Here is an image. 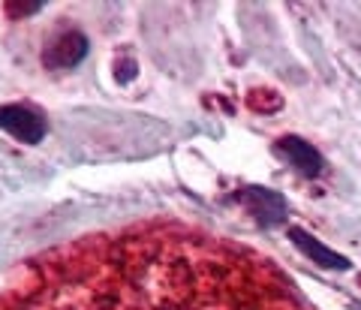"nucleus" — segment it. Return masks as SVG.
I'll use <instances>...</instances> for the list:
<instances>
[{"instance_id":"f257e3e1","label":"nucleus","mask_w":361,"mask_h":310,"mask_svg":"<svg viewBox=\"0 0 361 310\" xmlns=\"http://www.w3.org/2000/svg\"><path fill=\"white\" fill-rule=\"evenodd\" d=\"M235 202H241L247 211H250L253 223L259 229H274L280 223H286L289 217V205L286 196L277 190H268V187H259V184H250V187H241L235 193Z\"/></svg>"},{"instance_id":"f03ea898","label":"nucleus","mask_w":361,"mask_h":310,"mask_svg":"<svg viewBox=\"0 0 361 310\" xmlns=\"http://www.w3.org/2000/svg\"><path fill=\"white\" fill-rule=\"evenodd\" d=\"M0 130L18 139L21 145H39L49 133V121L21 102H9V106H0Z\"/></svg>"},{"instance_id":"7ed1b4c3","label":"nucleus","mask_w":361,"mask_h":310,"mask_svg":"<svg viewBox=\"0 0 361 310\" xmlns=\"http://www.w3.org/2000/svg\"><path fill=\"white\" fill-rule=\"evenodd\" d=\"M90 52V42L82 30H63L58 33L49 45H45V52H42V64H45V70H73V66H78L87 57Z\"/></svg>"},{"instance_id":"20e7f679","label":"nucleus","mask_w":361,"mask_h":310,"mask_svg":"<svg viewBox=\"0 0 361 310\" xmlns=\"http://www.w3.org/2000/svg\"><path fill=\"white\" fill-rule=\"evenodd\" d=\"M274 154L283 157L286 163L307 181L319 178L322 169H325V160L319 154V148L310 145L307 139H301V136H280V139L274 142Z\"/></svg>"},{"instance_id":"39448f33","label":"nucleus","mask_w":361,"mask_h":310,"mask_svg":"<svg viewBox=\"0 0 361 310\" xmlns=\"http://www.w3.org/2000/svg\"><path fill=\"white\" fill-rule=\"evenodd\" d=\"M289 241L313 262V266H319L325 271H349V268H353V262H349L343 254H337V250H331L329 244H322L319 238H313L307 229H301V226L289 229Z\"/></svg>"},{"instance_id":"423d86ee","label":"nucleus","mask_w":361,"mask_h":310,"mask_svg":"<svg viewBox=\"0 0 361 310\" xmlns=\"http://www.w3.org/2000/svg\"><path fill=\"white\" fill-rule=\"evenodd\" d=\"M42 6L45 4H6L4 9H6L9 18H30V16L42 13Z\"/></svg>"},{"instance_id":"0eeeda50","label":"nucleus","mask_w":361,"mask_h":310,"mask_svg":"<svg viewBox=\"0 0 361 310\" xmlns=\"http://www.w3.org/2000/svg\"><path fill=\"white\" fill-rule=\"evenodd\" d=\"M130 78H135V61H133V57H121V61L115 64V82L127 85Z\"/></svg>"}]
</instances>
